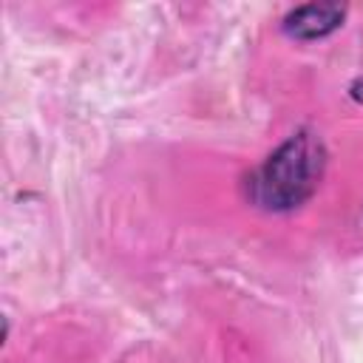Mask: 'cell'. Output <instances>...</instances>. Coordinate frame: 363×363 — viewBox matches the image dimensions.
<instances>
[{"label":"cell","instance_id":"1","mask_svg":"<svg viewBox=\"0 0 363 363\" xmlns=\"http://www.w3.org/2000/svg\"><path fill=\"white\" fill-rule=\"evenodd\" d=\"M326 153L320 139L301 130L289 136L250 179V196L264 210H295L303 204L323 176Z\"/></svg>","mask_w":363,"mask_h":363},{"label":"cell","instance_id":"2","mask_svg":"<svg viewBox=\"0 0 363 363\" xmlns=\"http://www.w3.org/2000/svg\"><path fill=\"white\" fill-rule=\"evenodd\" d=\"M346 6L337 3H306L284 17V31L295 40H318L332 34L343 23Z\"/></svg>","mask_w":363,"mask_h":363}]
</instances>
